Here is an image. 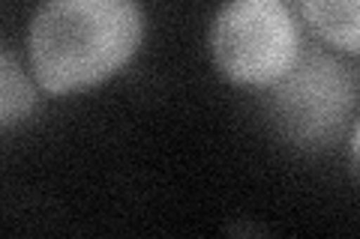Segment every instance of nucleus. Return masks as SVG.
Wrapping results in <instances>:
<instances>
[{"label":"nucleus","mask_w":360,"mask_h":239,"mask_svg":"<svg viewBox=\"0 0 360 239\" xmlns=\"http://www.w3.org/2000/svg\"><path fill=\"white\" fill-rule=\"evenodd\" d=\"M300 51V27L285 0H225L210 25L213 66L238 87H270Z\"/></svg>","instance_id":"obj_3"},{"label":"nucleus","mask_w":360,"mask_h":239,"mask_svg":"<svg viewBox=\"0 0 360 239\" xmlns=\"http://www.w3.org/2000/svg\"><path fill=\"white\" fill-rule=\"evenodd\" d=\"M144 36L139 0H42L30 21V66L51 96L82 93L132 60Z\"/></svg>","instance_id":"obj_1"},{"label":"nucleus","mask_w":360,"mask_h":239,"mask_svg":"<svg viewBox=\"0 0 360 239\" xmlns=\"http://www.w3.org/2000/svg\"><path fill=\"white\" fill-rule=\"evenodd\" d=\"M303 18L319 36L345 54L360 51L357 0H300Z\"/></svg>","instance_id":"obj_4"},{"label":"nucleus","mask_w":360,"mask_h":239,"mask_svg":"<svg viewBox=\"0 0 360 239\" xmlns=\"http://www.w3.org/2000/svg\"><path fill=\"white\" fill-rule=\"evenodd\" d=\"M37 108V87L9 51H0V132L25 123Z\"/></svg>","instance_id":"obj_5"},{"label":"nucleus","mask_w":360,"mask_h":239,"mask_svg":"<svg viewBox=\"0 0 360 239\" xmlns=\"http://www.w3.org/2000/svg\"><path fill=\"white\" fill-rule=\"evenodd\" d=\"M357 90L354 66L324 51H300L295 66L270 84L267 117L297 150H328L354 117Z\"/></svg>","instance_id":"obj_2"}]
</instances>
